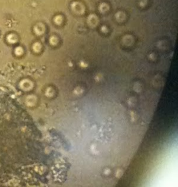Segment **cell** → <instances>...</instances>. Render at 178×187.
<instances>
[{"mask_svg": "<svg viewBox=\"0 0 178 187\" xmlns=\"http://www.w3.org/2000/svg\"><path fill=\"white\" fill-rule=\"evenodd\" d=\"M7 40L10 43H15L17 41V38L14 34H9L7 36Z\"/></svg>", "mask_w": 178, "mask_h": 187, "instance_id": "cell-1", "label": "cell"}, {"mask_svg": "<svg viewBox=\"0 0 178 187\" xmlns=\"http://www.w3.org/2000/svg\"><path fill=\"white\" fill-rule=\"evenodd\" d=\"M15 52L17 55H20L22 53V50L21 48H17L15 50Z\"/></svg>", "mask_w": 178, "mask_h": 187, "instance_id": "cell-2", "label": "cell"}]
</instances>
